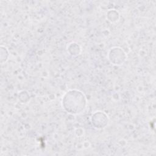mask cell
<instances>
[{"instance_id": "obj_1", "label": "cell", "mask_w": 156, "mask_h": 156, "mask_svg": "<svg viewBox=\"0 0 156 156\" xmlns=\"http://www.w3.org/2000/svg\"><path fill=\"white\" fill-rule=\"evenodd\" d=\"M69 113H79L85 108V100L83 94L77 91H71L63 99V105Z\"/></svg>"}]
</instances>
